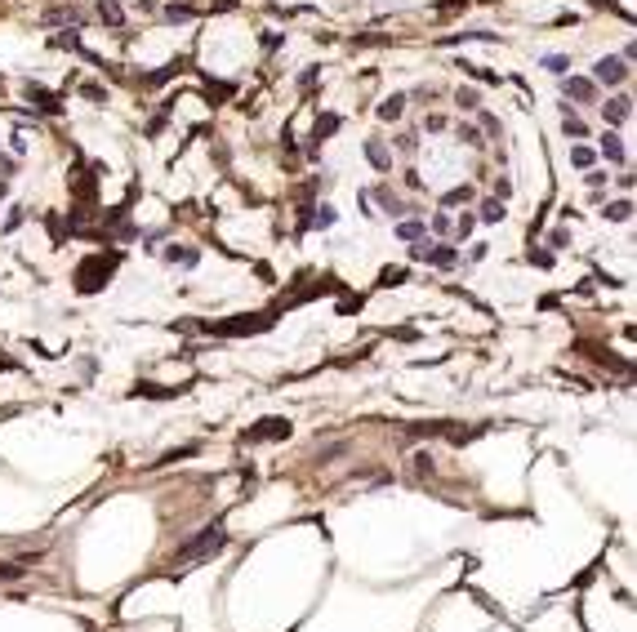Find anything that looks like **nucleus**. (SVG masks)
I'll use <instances>...</instances> for the list:
<instances>
[{"label": "nucleus", "mask_w": 637, "mask_h": 632, "mask_svg": "<svg viewBox=\"0 0 637 632\" xmlns=\"http://www.w3.org/2000/svg\"><path fill=\"white\" fill-rule=\"evenodd\" d=\"M602 156L620 165V160H624V143H620V138H615V134H606V138H602Z\"/></svg>", "instance_id": "nucleus-13"}, {"label": "nucleus", "mask_w": 637, "mask_h": 632, "mask_svg": "<svg viewBox=\"0 0 637 632\" xmlns=\"http://www.w3.org/2000/svg\"><path fill=\"white\" fill-rule=\"evenodd\" d=\"M459 138H468V143H482V134H477L473 125H459Z\"/></svg>", "instance_id": "nucleus-29"}, {"label": "nucleus", "mask_w": 637, "mask_h": 632, "mask_svg": "<svg viewBox=\"0 0 637 632\" xmlns=\"http://www.w3.org/2000/svg\"><path fill=\"white\" fill-rule=\"evenodd\" d=\"M290 437V419H263L255 423V428H246V446H259V441H285Z\"/></svg>", "instance_id": "nucleus-3"}, {"label": "nucleus", "mask_w": 637, "mask_h": 632, "mask_svg": "<svg viewBox=\"0 0 637 632\" xmlns=\"http://www.w3.org/2000/svg\"><path fill=\"white\" fill-rule=\"evenodd\" d=\"M406 276H410L406 268H388V272H383V285H401V281H406Z\"/></svg>", "instance_id": "nucleus-21"}, {"label": "nucleus", "mask_w": 637, "mask_h": 632, "mask_svg": "<svg viewBox=\"0 0 637 632\" xmlns=\"http://www.w3.org/2000/svg\"><path fill=\"white\" fill-rule=\"evenodd\" d=\"M544 67H548V72H557V76H561V72H566V58H561V54H552V58H544Z\"/></svg>", "instance_id": "nucleus-27"}, {"label": "nucleus", "mask_w": 637, "mask_h": 632, "mask_svg": "<svg viewBox=\"0 0 637 632\" xmlns=\"http://www.w3.org/2000/svg\"><path fill=\"white\" fill-rule=\"evenodd\" d=\"M80 94H85V98H94V102L107 98V89H102V85H80Z\"/></svg>", "instance_id": "nucleus-23"}, {"label": "nucleus", "mask_w": 637, "mask_h": 632, "mask_svg": "<svg viewBox=\"0 0 637 632\" xmlns=\"http://www.w3.org/2000/svg\"><path fill=\"white\" fill-rule=\"evenodd\" d=\"M27 98H32V102H36V107H45V111H50V116H58V111H63V102H58V98H54V94H45V89H36V85H27Z\"/></svg>", "instance_id": "nucleus-7"}, {"label": "nucleus", "mask_w": 637, "mask_h": 632, "mask_svg": "<svg viewBox=\"0 0 637 632\" xmlns=\"http://www.w3.org/2000/svg\"><path fill=\"white\" fill-rule=\"evenodd\" d=\"M223 548H228V530H223V525H210V530H201L192 543H183V548H179V565L205 561V556H214V552H223Z\"/></svg>", "instance_id": "nucleus-1"}, {"label": "nucleus", "mask_w": 637, "mask_h": 632, "mask_svg": "<svg viewBox=\"0 0 637 632\" xmlns=\"http://www.w3.org/2000/svg\"><path fill=\"white\" fill-rule=\"evenodd\" d=\"M170 259H174V263H187V268H192V263H196V250H170Z\"/></svg>", "instance_id": "nucleus-25"}, {"label": "nucleus", "mask_w": 637, "mask_h": 632, "mask_svg": "<svg viewBox=\"0 0 637 632\" xmlns=\"http://www.w3.org/2000/svg\"><path fill=\"white\" fill-rule=\"evenodd\" d=\"M307 223H316V228H330V223H334V210H330V205H321V210H316Z\"/></svg>", "instance_id": "nucleus-20"}, {"label": "nucleus", "mask_w": 637, "mask_h": 632, "mask_svg": "<svg viewBox=\"0 0 637 632\" xmlns=\"http://www.w3.org/2000/svg\"><path fill=\"white\" fill-rule=\"evenodd\" d=\"M477 102H482V98H477V89H459V107H477Z\"/></svg>", "instance_id": "nucleus-26"}, {"label": "nucleus", "mask_w": 637, "mask_h": 632, "mask_svg": "<svg viewBox=\"0 0 637 632\" xmlns=\"http://www.w3.org/2000/svg\"><path fill=\"white\" fill-rule=\"evenodd\" d=\"M561 125H566V134H570V138H588V125H584L579 116H570V111H566V120H561Z\"/></svg>", "instance_id": "nucleus-15"}, {"label": "nucleus", "mask_w": 637, "mask_h": 632, "mask_svg": "<svg viewBox=\"0 0 637 632\" xmlns=\"http://www.w3.org/2000/svg\"><path fill=\"white\" fill-rule=\"evenodd\" d=\"M401 111H406V94H392V98L379 102V120H397Z\"/></svg>", "instance_id": "nucleus-8"}, {"label": "nucleus", "mask_w": 637, "mask_h": 632, "mask_svg": "<svg viewBox=\"0 0 637 632\" xmlns=\"http://www.w3.org/2000/svg\"><path fill=\"white\" fill-rule=\"evenodd\" d=\"M433 263H437V268H451V263H455V250H433Z\"/></svg>", "instance_id": "nucleus-24"}, {"label": "nucleus", "mask_w": 637, "mask_h": 632, "mask_svg": "<svg viewBox=\"0 0 637 632\" xmlns=\"http://www.w3.org/2000/svg\"><path fill=\"white\" fill-rule=\"evenodd\" d=\"M272 312H263V316H241V320H223V325H210L214 334H259V329H268L272 325Z\"/></svg>", "instance_id": "nucleus-4"}, {"label": "nucleus", "mask_w": 637, "mask_h": 632, "mask_svg": "<svg viewBox=\"0 0 637 632\" xmlns=\"http://www.w3.org/2000/svg\"><path fill=\"white\" fill-rule=\"evenodd\" d=\"M23 570H27V565H0V579H18Z\"/></svg>", "instance_id": "nucleus-28"}, {"label": "nucleus", "mask_w": 637, "mask_h": 632, "mask_svg": "<svg viewBox=\"0 0 637 632\" xmlns=\"http://www.w3.org/2000/svg\"><path fill=\"white\" fill-rule=\"evenodd\" d=\"M365 156H370V165H374V169H388V165H392L388 147H383L379 138H370V143H365Z\"/></svg>", "instance_id": "nucleus-9"}, {"label": "nucleus", "mask_w": 637, "mask_h": 632, "mask_svg": "<svg viewBox=\"0 0 637 632\" xmlns=\"http://www.w3.org/2000/svg\"><path fill=\"white\" fill-rule=\"evenodd\" d=\"M334 129H339V116H321V120H316V129H312V152H316V143H321V138L334 134Z\"/></svg>", "instance_id": "nucleus-12"}, {"label": "nucleus", "mask_w": 637, "mask_h": 632, "mask_svg": "<svg viewBox=\"0 0 637 632\" xmlns=\"http://www.w3.org/2000/svg\"><path fill=\"white\" fill-rule=\"evenodd\" d=\"M602 111H606V125H624L629 120V98H611V102H602Z\"/></svg>", "instance_id": "nucleus-6"}, {"label": "nucleus", "mask_w": 637, "mask_h": 632, "mask_svg": "<svg viewBox=\"0 0 637 632\" xmlns=\"http://www.w3.org/2000/svg\"><path fill=\"white\" fill-rule=\"evenodd\" d=\"M606 219H611V223H624V219H629V214H633V201H615V205H606Z\"/></svg>", "instance_id": "nucleus-14"}, {"label": "nucleus", "mask_w": 637, "mask_h": 632, "mask_svg": "<svg viewBox=\"0 0 637 632\" xmlns=\"http://www.w3.org/2000/svg\"><path fill=\"white\" fill-rule=\"evenodd\" d=\"M111 268H116V254H94V259H85L76 268V290H85V294L102 290V281L111 276Z\"/></svg>", "instance_id": "nucleus-2"}, {"label": "nucleus", "mask_w": 637, "mask_h": 632, "mask_svg": "<svg viewBox=\"0 0 637 632\" xmlns=\"http://www.w3.org/2000/svg\"><path fill=\"white\" fill-rule=\"evenodd\" d=\"M593 80H566V98H579V102H593Z\"/></svg>", "instance_id": "nucleus-10"}, {"label": "nucleus", "mask_w": 637, "mask_h": 632, "mask_svg": "<svg viewBox=\"0 0 637 632\" xmlns=\"http://www.w3.org/2000/svg\"><path fill=\"white\" fill-rule=\"evenodd\" d=\"M624 76H629V67H624L620 58H602V63L593 67V80H602V85H620Z\"/></svg>", "instance_id": "nucleus-5"}, {"label": "nucleus", "mask_w": 637, "mask_h": 632, "mask_svg": "<svg viewBox=\"0 0 637 632\" xmlns=\"http://www.w3.org/2000/svg\"><path fill=\"white\" fill-rule=\"evenodd\" d=\"M593 5H602V9H615V0H593Z\"/></svg>", "instance_id": "nucleus-32"}, {"label": "nucleus", "mask_w": 637, "mask_h": 632, "mask_svg": "<svg viewBox=\"0 0 637 632\" xmlns=\"http://www.w3.org/2000/svg\"><path fill=\"white\" fill-rule=\"evenodd\" d=\"M468 196H473L468 187H455V192H446V196H442V205H459V201H468Z\"/></svg>", "instance_id": "nucleus-22"}, {"label": "nucleus", "mask_w": 637, "mask_h": 632, "mask_svg": "<svg viewBox=\"0 0 637 632\" xmlns=\"http://www.w3.org/2000/svg\"><path fill=\"white\" fill-rule=\"evenodd\" d=\"M14 174V156H0V178H9Z\"/></svg>", "instance_id": "nucleus-30"}, {"label": "nucleus", "mask_w": 637, "mask_h": 632, "mask_svg": "<svg viewBox=\"0 0 637 632\" xmlns=\"http://www.w3.org/2000/svg\"><path fill=\"white\" fill-rule=\"evenodd\" d=\"M192 14H196L192 5H170V9H165V18H170V23H183V18H192Z\"/></svg>", "instance_id": "nucleus-19"}, {"label": "nucleus", "mask_w": 637, "mask_h": 632, "mask_svg": "<svg viewBox=\"0 0 637 632\" xmlns=\"http://www.w3.org/2000/svg\"><path fill=\"white\" fill-rule=\"evenodd\" d=\"M482 219H486V223H499V219H504V201H486V205H482Z\"/></svg>", "instance_id": "nucleus-17"}, {"label": "nucleus", "mask_w": 637, "mask_h": 632, "mask_svg": "<svg viewBox=\"0 0 637 632\" xmlns=\"http://www.w3.org/2000/svg\"><path fill=\"white\" fill-rule=\"evenodd\" d=\"M98 14H102V23H111V27L125 23V9H120L116 0H98Z\"/></svg>", "instance_id": "nucleus-11"}, {"label": "nucleus", "mask_w": 637, "mask_h": 632, "mask_svg": "<svg viewBox=\"0 0 637 632\" xmlns=\"http://www.w3.org/2000/svg\"><path fill=\"white\" fill-rule=\"evenodd\" d=\"M134 9H143V14H152V9H156V0H134Z\"/></svg>", "instance_id": "nucleus-31"}, {"label": "nucleus", "mask_w": 637, "mask_h": 632, "mask_svg": "<svg viewBox=\"0 0 637 632\" xmlns=\"http://www.w3.org/2000/svg\"><path fill=\"white\" fill-rule=\"evenodd\" d=\"M570 160H575L579 169H588L593 165V147H570Z\"/></svg>", "instance_id": "nucleus-18"}, {"label": "nucleus", "mask_w": 637, "mask_h": 632, "mask_svg": "<svg viewBox=\"0 0 637 632\" xmlns=\"http://www.w3.org/2000/svg\"><path fill=\"white\" fill-rule=\"evenodd\" d=\"M397 232H401V237H406V241H419V237H424V223L406 219V223H397Z\"/></svg>", "instance_id": "nucleus-16"}]
</instances>
